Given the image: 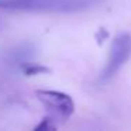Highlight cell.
Here are the masks:
<instances>
[{
	"label": "cell",
	"mask_w": 131,
	"mask_h": 131,
	"mask_svg": "<svg viewBox=\"0 0 131 131\" xmlns=\"http://www.w3.org/2000/svg\"><path fill=\"white\" fill-rule=\"evenodd\" d=\"M0 28H2V23H0Z\"/></svg>",
	"instance_id": "obj_6"
},
{
	"label": "cell",
	"mask_w": 131,
	"mask_h": 131,
	"mask_svg": "<svg viewBox=\"0 0 131 131\" xmlns=\"http://www.w3.org/2000/svg\"><path fill=\"white\" fill-rule=\"evenodd\" d=\"M21 72L24 75H28V76H32V75H40V73H45V72H49L48 68H45L41 63H34L31 61H27L23 65L20 66Z\"/></svg>",
	"instance_id": "obj_5"
},
{
	"label": "cell",
	"mask_w": 131,
	"mask_h": 131,
	"mask_svg": "<svg viewBox=\"0 0 131 131\" xmlns=\"http://www.w3.org/2000/svg\"><path fill=\"white\" fill-rule=\"evenodd\" d=\"M106 0H0V9L27 13H72L88 12L102 6Z\"/></svg>",
	"instance_id": "obj_1"
},
{
	"label": "cell",
	"mask_w": 131,
	"mask_h": 131,
	"mask_svg": "<svg viewBox=\"0 0 131 131\" xmlns=\"http://www.w3.org/2000/svg\"><path fill=\"white\" fill-rule=\"evenodd\" d=\"M131 57V35L128 32H120L114 37L110 47V55L106 66L100 73V80L107 82L114 78L118 71Z\"/></svg>",
	"instance_id": "obj_3"
},
{
	"label": "cell",
	"mask_w": 131,
	"mask_h": 131,
	"mask_svg": "<svg viewBox=\"0 0 131 131\" xmlns=\"http://www.w3.org/2000/svg\"><path fill=\"white\" fill-rule=\"evenodd\" d=\"M35 96L47 108L48 117L57 125L66 121L75 111V102L66 93L57 90H37Z\"/></svg>",
	"instance_id": "obj_2"
},
{
	"label": "cell",
	"mask_w": 131,
	"mask_h": 131,
	"mask_svg": "<svg viewBox=\"0 0 131 131\" xmlns=\"http://www.w3.org/2000/svg\"><path fill=\"white\" fill-rule=\"evenodd\" d=\"M32 52H34V47L31 44H21L18 47H14V48L9 49V51L3 52L2 58L3 61H6L10 65H18L21 66L24 62L30 61Z\"/></svg>",
	"instance_id": "obj_4"
}]
</instances>
